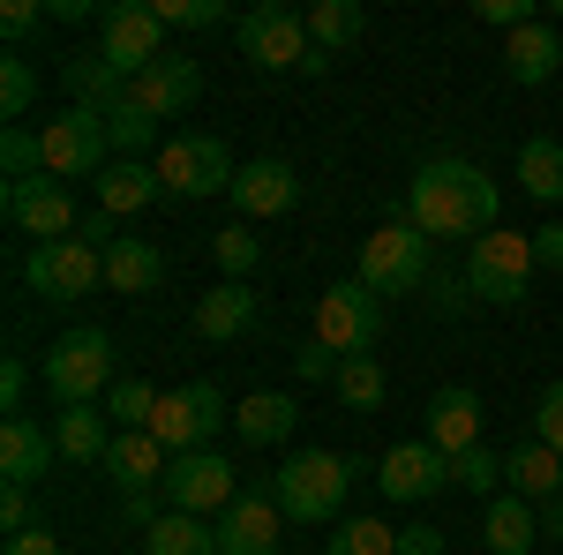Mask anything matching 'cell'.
<instances>
[{
  "label": "cell",
  "mask_w": 563,
  "mask_h": 555,
  "mask_svg": "<svg viewBox=\"0 0 563 555\" xmlns=\"http://www.w3.org/2000/svg\"><path fill=\"white\" fill-rule=\"evenodd\" d=\"M390 218H406L429 241H466L474 248L481 233H496V180L466 158H429L406 180V196L390 203Z\"/></svg>",
  "instance_id": "6da1fadb"
},
{
  "label": "cell",
  "mask_w": 563,
  "mask_h": 555,
  "mask_svg": "<svg viewBox=\"0 0 563 555\" xmlns=\"http://www.w3.org/2000/svg\"><path fill=\"white\" fill-rule=\"evenodd\" d=\"M346 488H353V458H339V451H294L271 473V496L294 525H331L346 511Z\"/></svg>",
  "instance_id": "7a4b0ae2"
},
{
  "label": "cell",
  "mask_w": 563,
  "mask_h": 555,
  "mask_svg": "<svg viewBox=\"0 0 563 555\" xmlns=\"http://www.w3.org/2000/svg\"><path fill=\"white\" fill-rule=\"evenodd\" d=\"M353 278L368 286L376 300H406L429 286V233H413L406 218H390L376 225L368 241H361V263H353Z\"/></svg>",
  "instance_id": "3957f363"
},
{
  "label": "cell",
  "mask_w": 563,
  "mask_h": 555,
  "mask_svg": "<svg viewBox=\"0 0 563 555\" xmlns=\"http://www.w3.org/2000/svg\"><path fill=\"white\" fill-rule=\"evenodd\" d=\"M218 428H225V390L218 384H180V390H158L143 435H158L166 458H188V451H211Z\"/></svg>",
  "instance_id": "277c9868"
},
{
  "label": "cell",
  "mask_w": 563,
  "mask_h": 555,
  "mask_svg": "<svg viewBox=\"0 0 563 555\" xmlns=\"http://www.w3.org/2000/svg\"><path fill=\"white\" fill-rule=\"evenodd\" d=\"M541 270L533 256V233H511V225H496V233H481L474 248H466V293L474 300H496V308H511L526 300V278Z\"/></svg>",
  "instance_id": "5b68a950"
},
{
  "label": "cell",
  "mask_w": 563,
  "mask_h": 555,
  "mask_svg": "<svg viewBox=\"0 0 563 555\" xmlns=\"http://www.w3.org/2000/svg\"><path fill=\"white\" fill-rule=\"evenodd\" d=\"M38 143H45V173H53V180H98V173L113 166V158H106V151H113L106 113H90V106H60L38 129Z\"/></svg>",
  "instance_id": "8992f818"
},
{
  "label": "cell",
  "mask_w": 563,
  "mask_h": 555,
  "mask_svg": "<svg viewBox=\"0 0 563 555\" xmlns=\"http://www.w3.org/2000/svg\"><path fill=\"white\" fill-rule=\"evenodd\" d=\"M316 338L331 345L339 360H368L376 338H384V300L368 293L361 278H339L331 293L316 300Z\"/></svg>",
  "instance_id": "52a82bcc"
},
{
  "label": "cell",
  "mask_w": 563,
  "mask_h": 555,
  "mask_svg": "<svg viewBox=\"0 0 563 555\" xmlns=\"http://www.w3.org/2000/svg\"><path fill=\"white\" fill-rule=\"evenodd\" d=\"M98 60L121 68V76L158 68V60H166V23H158V8H151V0H113V8L98 15Z\"/></svg>",
  "instance_id": "ba28073f"
},
{
  "label": "cell",
  "mask_w": 563,
  "mask_h": 555,
  "mask_svg": "<svg viewBox=\"0 0 563 555\" xmlns=\"http://www.w3.org/2000/svg\"><path fill=\"white\" fill-rule=\"evenodd\" d=\"M113 376V338L106 331H68V338L45 345V390L60 406H90Z\"/></svg>",
  "instance_id": "9c48e42d"
},
{
  "label": "cell",
  "mask_w": 563,
  "mask_h": 555,
  "mask_svg": "<svg viewBox=\"0 0 563 555\" xmlns=\"http://www.w3.org/2000/svg\"><path fill=\"white\" fill-rule=\"evenodd\" d=\"M158 496H166V511H188V518L233 511L241 503V473H233V458H218V451H188V458L166 466Z\"/></svg>",
  "instance_id": "30bf717a"
},
{
  "label": "cell",
  "mask_w": 563,
  "mask_h": 555,
  "mask_svg": "<svg viewBox=\"0 0 563 555\" xmlns=\"http://www.w3.org/2000/svg\"><path fill=\"white\" fill-rule=\"evenodd\" d=\"M233 38H241V53L256 60V68H308L316 60V38H308V15H294V8H249L241 23H233Z\"/></svg>",
  "instance_id": "8fae6325"
},
{
  "label": "cell",
  "mask_w": 563,
  "mask_h": 555,
  "mask_svg": "<svg viewBox=\"0 0 563 555\" xmlns=\"http://www.w3.org/2000/svg\"><path fill=\"white\" fill-rule=\"evenodd\" d=\"M233 158H225V143L218 135H166V151H158V188L166 196H218V188H233Z\"/></svg>",
  "instance_id": "7c38bea8"
},
{
  "label": "cell",
  "mask_w": 563,
  "mask_h": 555,
  "mask_svg": "<svg viewBox=\"0 0 563 555\" xmlns=\"http://www.w3.org/2000/svg\"><path fill=\"white\" fill-rule=\"evenodd\" d=\"M23 278H31V293H45V300H90L106 286V256H98L90 241H45V248H31Z\"/></svg>",
  "instance_id": "4fadbf2b"
},
{
  "label": "cell",
  "mask_w": 563,
  "mask_h": 555,
  "mask_svg": "<svg viewBox=\"0 0 563 555\" xmlns=\"http://www.w3.org/2000/svg\"><path fill=\"white\" fill-rule=\"evenodd\" d=\"M8 225H15V233H23V241H76V225H84V218H76V196H68V188H60V180H15V188H8Z\"/></svg>",
  "instance_id": "5bb4252c"
},
{
  "label": "cell",
  "mask_w": 563,
  "mask_h": 555,
  "mask_svg": "<svg viewBox=\"0 0 563 555\" xmlns=\"http://www.w3.org/2000/svg\"><path fill=\"white\" fill-rule=\"evenodd\" d=\"M376 488H384L390 503H429V496L451 488V458L435 451L429 435H421V443H390L384 466H376Z\"/></svg>",
  "instance_id": "9a60e30c"
},
{
  "label": "cell",
  "mask_w": 563,
  "mask_h": 555,
  "mask_svg": "<svg viewBox=\"0 0 563 555\" xmlns=\"http://www.w3.org/2000/svg\"><path fill=\"white\" fill-rule=\"evenodd\" d=\"M278 533H286V511L271 488H241V503L218 511V555H278Z\"/></svg>",
  "instance_id": "2e32d148"
},
{
  "label": "cell",
  "mask_w": 563,
  "mask_h": 555,
  "mask_svg": "<svg viewBox=\"0 0 563 555\" xmlns=\"http://www.w3.org/2000/svg\"><path fill=\"white\" fill-rule=\"evenodd\" d=\"M233 211H241V225L249 218H278V211H294L301 203V180H294V166L286 158H249V166L233 173Z\"/></svg>",
  "instance_id": "e0dca14e"
},
{
  "label": "cell",
  "mask_w": 563,
  "mask_h": 555,
  "mask_svg": "<svg viewBox=\"0 0 563 555\" xmlns=\"http://www.w3.org/2000/svg\"><path fill=\"white\" fill-rule=\"evenodd\" d=\"M129 98L151 113V121H180L196 98H203V76H196V60H180V53H166L158 68H143V76H129Z\"/></svg>",
  "instance_id": "ac0fdd59"
},
{
  "label": "cell",
  "mask_w": 563,
  "mask_h": 555,
  "mask_svg": "<svg viewBox=\"0 0 563 555\" xmlns=\"http://www.w3.org/2000/svg\"><path fill=\"white\" fill-rule=\"evenodd\" d=\"M421 421H429V443L443 451V458H466V451L481 443V398L466 384H443L429 398V413H421Z\"/></svg>",
  "instance_id": "d6986e66"
},
{
  "label": "cell",
  "mask_w": 563,
  "mask_h": 555,
  "mask_svg": "<svg viewBox=\"0 0 563 555\" xmlns=\"http://www.w3.org/2000/svg\"><path fill=\"white\" fill-rule=\"evenodd\" d=\"M166 466H174V458H166V443H158V435H143V428H121V435H113V451H106V480H113V488H129V496L158 488Z\"/></svg>",
  "instance_id": "ffe728a7"
},
{
  "label": "cell",
  "mask_w": 563,
  "mask_h": 555,
  "mask_svg": "<svg viewBox=\"0 0 563 555\" xmlns=\"http://www.w3.org/2000/svg\"><path fill=\"white\" fill-rule=\"evenodd\" d=\"M53 458H60L53 428H38V421H0V473H8V488H38Z\"/></svg>",
  "instance_id": "44dd1931"
},
{
  "label": "cell",
  "mask_w": 563,
  "mask_h": 555,
  "mask_svg": "<svg viewBox=\"0 0 563 555\" xmlns=\"http://www.w3.org/2000/svg\"><path fill=\"white\" fill-rule=\"evenodd\" d=\"M504 480H511V496H526V503H556L563 496V458L541 435H526L519 451L504 458Z\"/></svg>",
  "instance_id": "7402d4cb"
},
{
  "label": "cell",
  "mask_w": 563,
  "mask_h": 555,
  "mask_svg": "<svg viewBox=\"0 0 563 555\" xmlns=\"http://www.w3.org/2000/svg\"><path fill=\"white\" fill-rule=\"evenodd\" d=\"M481 541H488V555H533V541H541V511H533L526 496H488Z\"/></svg>",
  "instance_id": "603a6c76"
},
{
  "label": "cell",
  "mask_w": 563,
  "mask_h": 555,
  "mask_svg": "<svg viewBox=\"0 0 563 555\" xmlns=\"http://www.w3.org/2000/svg\"><path fill=\"white\" fill-rule=\"evenodd\" d=\"M166 188H158V166H143V158H113V166L98 173V211L129 218V211H151Z\"/></svg>",
  "instance_id": "cb8c5ba5"
},
{
  "label": "cell",
  "mask_w": 563,
  "mask_h": 555,
  "mask_svg": "<svg viewBox=\"0 0 563 555\" xmlns=\"http://www.w3.org/2000/svg\"><path fill=\"white\" fill-rule=\"evenodd\" d=\"M563 68V45H556V31H549V23H526V31H511V38H504V76H511V84H549V76H556Z\"/></svg>",
  "instance_id": "d4e9b609"
},
{
  "label": "cell",
  "mask_w": 563,
  "mask_h": 555,
  "mask_svg": "<svg viewBox=\"0 0 563 555\" xmlns=\"http://www.w3.org/2000/svg\"><path fill=\"white\" fill-rule=\"evenodd\" d=\"M249 323H256V293H249L241 278H225V286H211V293L196 300V338L225 345V338H241Z\"/></svg>",
  "instance_id": "484cf974"
},
{
  "label": "cell",
  "mask_w": 563,
  "mask_h": 555,
  "mask_svg": "<svg viewBox=\"0 0 563 555\" xmlns=\"http://www.w3.org/2000/svg\"><path fill=\"white\" fill-rule=\"evenodd\" d=\"M233 428H241V443H286V435L301 428V406H294L286 390H249V398L233 406Z\"/></svg>",
  "instance_id": "4316f807"
},
{
  "label": "cell",
  "mask_w": 563,
  "mask_h": 555,
  "mask_svg": "<svg viewBox=\"0 0 563 555\" xmlns=\"http://www.w3.org/2000/svg\"><path fill=\"white\" fill-rule=\"evenodd\" d=\"M106 286L129 293V300L158 293V286H166V256H158L151 241H113V248H106Z\"/></svg>",
  "instance_id": "83f0119b"
},
{
  "label": "cell",
  "mask_w": 563,
  "mask_h": 555,
  "mask_svg": "<svg viewBox=\"0 0 563 555\" xmlns=\"http://www.w3.org/2000/svg\"><path fill=\"white\" fill-rule=\"evenodd\" d=\"M53 443H60V458H76V466H106V451H113L98 406H60V413H53Z\"/></svg>",
  "instance_id": "f1b7e54d"
},
{
  "label": "cell",
  "mask_w": 563,
  "mask_h": 555,
  "mask_svg": "<svg viewBox=\"0 0 563 555\" xmlns=\"http://www.w3.org/2000/svg\"><path fill=\"white\" fill-rule=\"evenodd\" d=\"M519 180L533 203H563V143L556 135H526L519 143Z\"/></svg>",
  "instance_id": "f546056e"
},
{
  "label": "cell",
  "mask_w": 563,
  "mask_h": 555,
  "mask_svg": "<svg viewBox=\"0 0 563 555\" xmlns=\"http://www.w3.org/2000/svg\"><path fill=\"white\" fill-rule=\"evenodd\" d=\"M143 555H218V525H203L188 511H166L143 533Z\"/></svg>",
  "instance_id": "4dcf8cb0"
},
{
  "label": "cell",
  "mask_w": 563,
  "mask_h": 555,
  "mask_svg": "<svg viewBox=\"0 0 563 555\" xmlns=\"http://www.w3.org/2000/svg\"><path fill=\"white\" fill-rule=\"evenodd\" d=\"M68 98L90 106V113H113V106L129 98V76H121V68H106L98 53H90V60H68Z\"/></svg>",
  "instance_id": "1f68e13d"
},
{
  "label": "cell",
  "mask_w": 563,
  "mask_h": 555,
  "mask_svg": "<svg viewBox=\"0 0 563 555\" xmlns=\"http://www.w3.org/2000/svg\"><path fill=\"white\" fill-rule=\"evenodd\" d=\"M361 31H368L361 0H316V8H308V38H316V53H339V45H353Z\"/></svg>",
  "instance_id": "d6a6232c"
},
{
  "label": "cell",
  "mask_w": 563,
  "mask_h": 555,
  "mask_svg": "<svg viewBox=\"0 0 563 555\" xmlns=\"http://www.w3.org/2000/svg\"><path fill=\"white\" fill-rule=\"evenodd\" d=\"M331 398H339L346 413H384L390 384H384V368H376V360H339V384H331Z\"/></svg>",
  "instance_id": "836d02e7"
},
{
  "label": "cell",
  "mask_w": 563,
  "mask_h": 555,
  "mask_svg": "<svg viewBox=\"0 0 563 555\" xmlns=\"http://www.w3.org/2000/svg\"><path fill=\"white\" fill-rule=\"evenodd\" d=\"M106 135H113V151H121V158H143V151L158 143V121H151L135 98H121V106L106 113Z\"/></svg>",
  "instance_id": "e575fe53"
},
{
  "label": "cell",
  "mask_w": 563,
  "mask_h": 555,
  "mask_svg": "<svg viewBox=\"0 0 563 555\" xmlns=\"http://www.w3.org/2000/svg\"><path fill=\"white\" fill-rule=\"evenodd\" d=\"M331 555H398V533L384 518H346V525H331Z\"/></svg>",
  "instance_id": "d590c367"
},
{
  "label": "cell",
  "mask_w": 563,
  "mask_h": 555,
  "mask_svg": "<svg viewBox=\"0 0 563 555\" xmlns=\"http://www.w3.org/2000/svg\"><path fill=\"white\" fill-rule=\"evenodd\" d=\"M211 256L225 278H249L263 263V241H256V225H225V233H211Z\"/></svg>",
  "instance_id": "8d00e7d4"
},
{
  "label": "cell",
  "mask_w": 563,
  "mask_h": 555,
  "mask_svg": "<svg viewBox=\"0 0 563 555\" xmlns=\"http://www.w3.org/2000/svg\"><path fill=\"white\" fill-rule=\"evenodd\" d=\"M31 98H38V68H31L23 53H0V113H8V121H23V113H31Z\"/></svg>",
  "instance_id": "74e56055"
},
{
  "label": "cell",
  "mask_w": 563,
  "mask_h": 555,
  "mask_svg": "<svg viewBox=\"0 0 563 555\" xmlns=\"http://www.w3.org/2000/svg\"><path fill=\"white\" fill-rule=\"evenodd\" d=\"M0 173H8V188H15V180H38L45 173V143L31 129H8L0 135Z\"/></svg>",
  "instance_id": "f35d334b"
},
{
  "label": "cell",
  "mask_w": 563,
  "mask_h": 555,
  "mask_svg": "<svg viewBox=\"0 0 563 555\" xmlns=\"http://www.w3.org/2000/svg\"><path fill=\"white\" fill-rule=\"evenodd\" d=\"M496 480H504V458L488 443H474L466 458H451V488H466V496H496Z\"/></svg>",
  "instance_id": "ab89813d"
},
{
  "label": "cell",
  "mask_w": 563,
  "mask_h": 555,
  "mask_svg": "<svg viewBox=\"0 0 563 555\" xmlns=\"http://www.w3.org/2000/svg\"><path fill=\"white\" fill-rule=\"evenodd\" d=\"M151 406H158V390L143 384V376H121V384L106 390V421H121V428H143Z\"/></svg>",
  "instance_id": "60d3db41"
},
{
  "label": "cell",
  "mask_w": 563,
  "mask_h": 555,
  "mask_svg": "<svg viewBox=\"0 0 563 555\" xmlns=\"http://www.w3.org/2000/svg\"><path fill=\"white\" fill-rule=\"evenodd\" d=\"M151 8H158L166 31H211V23H225V0H151Z\"/></svg>",
  "instance_id": "b9f144b4"
},
{
  "label": "cell",
  "mask_w": 563,
  "mask_h": 555,
  "mask_svg": "<svg viewBox=\"0 0 563 555\" xmlns=\"http://www.w3.org/2000/svg\"><path fill=\"white\" fill-rule=\"evenodd\" d=\"M533 435H541V443H549V451L563 458V376L541 390V406H533Z\"/></svg>",
  "instance_id": "7bdbcfd3"
},
{
  "label": "cell",
  "mask_w": 563,
  "mask_h": 555,
  "mask_svg": "<svg viewBox=\"0 0 563 555\" xmlns=\"http://www.w3.org/2000/svg\"><path fill=\"white\" fill-rule=\"evenodd\" d=\"M294 376H301V384H339V353L323 338H308L301 353H294Z\"/></svg>",
  "instance_id": "ee69618b"
},
{
  "label": "cell",
  "mask_w": 563,
  "mask_h": 555,
  "mask_svg": "<svg viewBox=\"0 0 563 555\" xmlns=\"http://www.w3.org/2000/svg\"><path fill=\"white\" fill-rule=\"evenodd\" d=\"M474 15H481V23H496V31H526V23H533V0H481Z\"/></svg>",
  "instance_id": "f6af8a7d"
},
{
  "label": "cell",
  "mask_w": 563,
  "mask_h": 555,
  "mask_svg": "<svg viewBox=\"0 0 563 555\" xmlns=\"http://www.w3.org/2000/svg\"><path fill=\"white\" fill-rule=\"evenodd\" d=\"M23 384H31V368L8 360V368H0V406H8V421H23Z\"/></svg>",
  "instance_id": "bcb514c9"
},
{
  "label": "cell",
  "mask_w": 563,
  "mask_h": 555,
  "mask_svg": "<svg viewBox=\"0 0 563 555\" xmlns=\"http://www.w3.org/2000/svg\"><path fill=\"white\" fill-rule=\"evenodd\" d=\"M0 31H8V38H31V31H38V0H8V8H0Z\"/></svg>",
  "instance_id": "7dc6e473"
},
{
  "label": "cell",
  "mask_w": 563,
  "mask_h": 555,
  "mask_svg": "<svg viewBox=\"0 0 563 555\" xmlns=\"http://www.w3.org/2000/svg\"><path fill=\"white\" fill-rule=\"evenodd\" d=\"M0 525H8V533H31V488H8V496H0Z\"/></svg>",
  "instance_id": "c3c4849f"
},
{
  "label": "cell",
  "mask_w": 563,
  "mask_h": 555,
  "mask_svg": "<svg viewBox=\"0 0 563 555\" xmlns=\"http://www.w3.org/2000/svg\"><path fill=\"white\" fill-rule=\"evenodd\" d=\"M0 555H60V541L45 533V525H31V533H8V548Z\"/></svg>",
  "instance_id": "681fc988"
},
{
  "label": "cell",
  "mask_w": 563,
  "mask_h": 555,
  "mask_svg": "<svg viewBox=\"0 0 563 555\" xmlns=\"http://www.w3.org/2000/svg\"><path fill=\"white\" fill-rule=\"evenodd\" d=\"M76 241H90V248H98V256H106V248H113V241H121V233H113V211H90L84 225H76Z\"/></svg>",
  "instance_id": "f907efd6"
},
{
  "label": "cell",
  "mask_w": 563,
  "mask_h": 555,
  "mask_svg": "<svg viewBox=\"0 0 563 555\" xmlns=\"http://www.w3.org/2000/svg\"><path fill=\"white\" fill-rule=\"evenodd\" d=\"M398 555H443V533L435 525H406L398 533Z\"/></svg>",
  "instance_id": "816d5d0a"
},
{
  "label": "cell",
  "mask_w": 563,
  "mask_h": 555,
  "mask_svg": "<svg viewBox=\"0 0 563 555\" xmlns=\"http://www.w3.org/2000/svg\"><path fill=\"white\" fill-rule=\"evenodd\" d=\"M533 256L549 263V270H563V218H549V225L533 233Z\"/></svg>",
  "instance_id": "f5cc1de1"
},
{
  "label": "cell",
  "mask_w": 563,
  "mask_h": 555,
  "mask_svg": "<svg viewBox=\"0 0 563 555\" xmlns=\"http://www.w3.org/2000/svg\"><path fill=\"white\" fill-rule=\"evenodd\" d=\"M429 293H435V308H443V315H459V300H466V278H429Z\"/></svg>",
  "instance_id": "db71d44e"
},
{
  "label": "cell",
  "mask_w": 563,
  "mask_h": 555,
  "mask_svg": "<svg viewBox=\"0 0 563 555\" xmlns=\"http://www.w3.org/2000/svg\"><path fill=\"white\" fill-rule=\"evenodd\" d=\"M533 511H541V533H549V541H563V496H556V503H533Z\"/></svg>",
  "instance_id": "11a10c76"
}]
</instances>
